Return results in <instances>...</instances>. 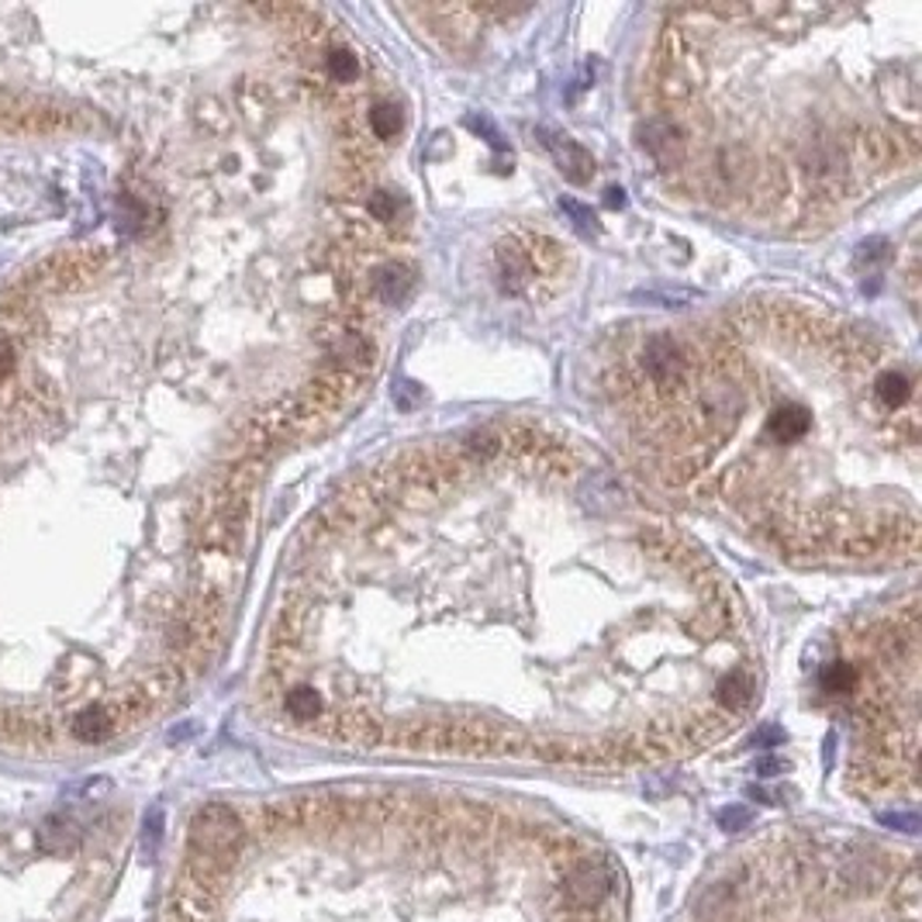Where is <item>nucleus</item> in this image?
<instances>
[{
    "mask_svg": "<svg viewBox=\"0 0 922 922\" xmlns=\"http://www.w3.org/2000/svg\"><path fill=\"white\" fill-rule=\"evenodd\" d=\"M498 267H501V277L509 280V291H522L525 283L536 277L529 249L518 246V243H501L498 246Z\"/></svg>",
    "mask_w": 922,
    "mask_h": 922,
    "instance_id": "1",
    "label": "nucleus"
},
{
    "mask_svg": "<svg viewBox=\"0 0 922 922\" xmlns=\"http://www.w3.org/2000/svg\"><path fill=\"white\" fill-rule=\"evenodd\" d=\"M553 152H557L560 170H563L567 177L574 180V184H587L591 177H595V160H591L577 142L563 139V142H557V145H553Z\"/></svg>",
    "mask_w": 922,
    "mask_h": 922,
    "instance_id": "2",
    "label": "nucleus"
},
{
    "mask_svg": "<svg viewBox=\"0 0 922 922\" xmlns=\"http://www.w3.org/2000/svg\"><path fill=\"white\" fill-rule=\"evenodd\" d=\"M42 847L66 857V853H73L80 847V829L70 819H49L46 829H42Z\"/></svg>",
    "mask_w": 922,
    "mask_h": 922,
    "instance_id": "3",
    "label": "nucleus"
},
{
    "mask_svg": "<svg viewBox=\"0 0 922 922\" xmlns=\"http://www.w3.org/2000/svg\"><path fill=\"white\" fill-rule=\"evenodd\" d=\"M401 128V115L394 112V107H373L370 112V131L377 139H394Z\"/></svg>",
    "mask_w": 922,
    "mask_h": 922,
    "instance_id": "4",
    "label": "nucleus"
},
{
    "mask_svg": "<svg viewBox=\"0 0 922 922\" xmlns=\"http://www.w3.org/2000/svg\"><path fill=\"white\" fill-rule=\"evenodd\" d=\"M563 211H567L570 218H574V225H577V229H584V232H591V229H595V222H598L595 211L584 208V205H577V201H563Z\"/></svg>",
    "mask_w": 922,
    "mask_h": 922,
    "instance_id": "5",
    "label": "nucleus"
},
{
    "mask_svg": "<svg viewBox=\"0 0 922 922\" xmlns=\"http://www.w3.org/2000/svg\"><path fill=\"white\" fill-rule=\"evenodd\" d=\"M142 832H145V847H149V850L160 843V832H163V816H160L156 808H152L149 816H145V829H142Z\"/></svg>",
    "mask_w": 922,
    "mask_h": 922,
    "instance_id": "6",
    "label": "nucleus"
},
{
    "mask_svg": "<svg viewBox=\"0 0 922 922\" xmlns=\"http://www.w3.org/2000/svg\"><path fill=\"white\" fill-rule=\"evenodd\" d=\"M746 819H750V816H746L743 808H733V812H726V816H722V826H726V829H736V826H743Z\"/></svg>",
    "mask_w": 922,
    "mask_h": 922,
    "instance_id": "7",
    "label": "nucleus"
},
{
    "mask_svg": "<svg viewBox=\"0 0 922 922\" xmlns=\"http://www.w3.org/2000/svg\"><path fill=\"white\" fill-rule=\"evenodd\" d=\"M622 205H626L622 190H608V208H622Z\"/></svg>",
    "mask_w": 922,
    "mask_h": 922,
    "instance_id": "8",
    "label": "nucleus"
}]
</instances>
